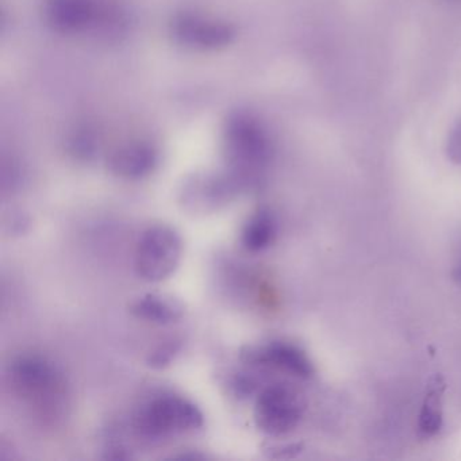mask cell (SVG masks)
I'll return each instance as SVG.
<instances>
[{
	"instance_id": "cell-1",
	"label": "cell",
	"mask_w": 461,
	"mask_h": 461,
	"mask_svg": "<svg viewBox=\"0 0 461 461\" xmlns=\"http://www.w3.org/2000/svg\"><path fill=\"white\" fill-rule=\"evenodd\" d=\"M9 382L40 420L55 422L66 415L68 383L53 361L40 355L20 356L10 366Z\"/></svg>"
},
{
	"instance_id": "cell-2",
	"label": "cell",
	"mask_w": 461,
	"mask_h": 461,
	"mask_svg": "<svg viewBox=\"0 0 461 461\" xmlns=\"http://www.w3.org/2000/svg\"><path fill=\"white\" fill-rule=\"evenodd\" d=\"M204 426L203 412L182 396H155L134 412L131 430L142 444L161 445L175 437L195 433Z\"/></svg>"
},
{
	"instance_id": "cell-3",
	"label": "cell",
	"mask_w": 461,
	"mask_h": 461,
	"mask_svg": "<svg viewBox=\"0 0 461 461\" xmlns=\"http://www.w3.org/2000/svg\"><path fill=\"white\" fill-rule=\"evenodd\" d=\"M229 176L241 191L255 188L271 160V144L266 131L250 118L239 115L230 120L225 133Z\"/></svg>"
},
{
	"instance_id": "cell-4",
	"label": "cell",
	"mask_w": 461,
	"mask_h": 461,
	"mask_svg": "<svg viewBox=\"0 0 461 461\" xmlns=\"http://www.w3.org/2000/svg\"><path fill=\"white\" fill-rule=\"evenodd\" d=\"M182 253V239L174 228L150 226L137 241L134 271L145 282H163L176 272Z\"/></svg>"
},
{
	"instance_id": "cell-5",
	"label": "cell",
	"mask_w": 461,
	"mask_h": 461,
	"mask_svg": "<svg viewBox=\"0 0 461 461\" xmlns=\"http://www.w3.org/2000/svg\"><path fill=\"white\" fill-rule=\"evenodd\" d=\"M303 409V401L290 385H268L256 401V426L268 436H283L298 426Z\"/></svg>"
},
{
	"instance_id": "cell-6",
	"label": "cell",
	"mask_w": 461,
	"mask_h": 461,
	"mask_svg": "<svg viewBox=\"0 0 461 461\" xmlns=\"http://www.w3.org/2000/svg\"><path fill=\"white\" fill-rule=\"evenodd\" d=\"M241 193L236 182L229 175L203 177L188 183L182 191V203L194 214H209L218 212Z\"/></svg>"
},
{
	"instance_id": "cell-7",
	"label": "cell",
	"mask_w": 461,
	"mask_h": 461,
	"mask_svg": "<svg viewBox=\"0 0 461 461\" xmlns=\"http://www.w3.org/2000/svg\"><path fill=\"white\" fill-rule=\"evenodd\" d=\"M172 33L182 44L201 50H217L230 44L234 31L230 25L201 15L180 14L172 23Z\"/></svg>"
},
{
	"instance_id": "cell-8",
	"label": "cell",
	"mask_w": 461,
	"mask_h": 461,
	"mask_svg": "<svg viewBox=\"0 0 461 461\" xmlns=\"http://www.w3.org/2000/svg\"><path fill=\"white\" fill-rule=\"evenodd\" d=\"M242 360L250 366H269L287 372L301 379H309L314 374L312 361L303 350L287 342H271L261 348H248Z\"/></svg>"
},
{
	"instance_id": "cell-9",
	"label": "cell",
	"mask_w": 461,
	"mask_h": 461,
	"mask_svg": "<svg viewBox=\"0 0 461 461\" xmlns=\"http://www.w3.org/2000/svg\"><path fill=\"white\" fill-rule=\"evenodd\" d=\"M158 164V153L150 145L133 142L113 153L109 169L122 179H141L148 176Z\"/></svg>"
},
{
	"instance_id": "cell-10",
	"label": "cell",
	"mask_w": 461,
	"mask_h": 461,
	"mask_svg": "<svg viewBox=\"0 0 461 461\" xmlns=\"http://www.w3.org/2000/svg\"><path fill=\"white\" fill-rule=\"evenodd\" d=\"M93 0H50L47 17L50 26L61 33H74L88 26L95 20Z\"/></svg>"
},
{
	"instance_id": "cell-11",
	"label": "cell",
	"mask_w": 461,
	"mask_h": 461,
	"mask_svg": "<svg viewBox=\"0 0 461 461\" xmlns=\"http://www.w3.org/2000/svg\"><path fill=\"white\" fill-rule=\"evenodd\" d=\"M129 310L133 317L161 326L179 322L185 312V304L179 299L155 293L144 294L134 299Z\"/></svg>"
},
{
	"instance_id": "cell-12",
	"label": "cell",
	"mask_w": 461,
	"mask_h": 461,
	"mask_svg": "<svg viewBox=\"0 0 461 461\" xmlns=\"http://www.w3.org/2000/svg\"><path fill=\"white\" fill-rule=\"evenodd\" d=\"M277 234V222L269 209H258L253 212L241 231V245L250 253L263 252L274 244Z\"/></svg>"
},
{
	"instance_id": "cell-13",
	"label": "cell",
	"mask_w": 461,
	"mask_h": 461,
	"mask_svg": "<svg viewBox=\"0 0 461 461\" xmlns=\"http://www.w3.org/2000/svg\"><path fill=\"white\" fill-rule=\"evenodd\" d=\"M442 391H444V384L439 377H436L429 385L422 410H420V431L423 436H434L441 430Z\"/></svg>"
},
{
	"instance_id": "cell-14",
	"label": "cell",
	"mask_w": 461,
	"mask_h": 461,
	"mask_svg": "<svg viewBox=\"0 0 461 461\" xmlns=\"http://www.w3.org/2000/svg\"><path fill=\"white\" fill-rule=\"evenodd\" d=\"M182 349V339L172 337V339H166V341L158 344L155 349L150 350L147 357V366H149V368L158 369V371L167 368V366L174 363L175 358L179 356Z\"/></svg>"
},
{
	"instance_id": "cell-15",
	"label": "cell",
	"mask_w": 461,
	"mask_h": 461,
	"mask_svg": "<svg viewBox=\"0 0 461 461\" xmlns=\"http://www.w3.org/2000/svg\"><path fill=\"white\" fill-rule=\"evenodd\" d=\"M230 387L237 398L247 399L258 391V382L250 374H237L231 379Z\"/></svg>"
},
{
	"instance_id": "cell-16",
	"label": "cell",
	"mask_w": 461,
	"mask_h": 461,
	"mask_svg": "<svg viewBox=\"0 0 461 461\" xmlns=\"http://www.w3.org/2000/svg\"><path fill=\"white\" fill-rule=\"evenodd\" d=\"M104 457L112 460H129L133 458L131 447H126L123 442H110L104 447Z\"/></svg>"
},
{
	"instance_id": "cell-17",
	"label": "cell",
	"mask_w": 461,
	"mask_h": 461,
	"mask_svg": "<svg viewBox=\"0 0 461 461\" xmlns=\"http://www.w3.org/2000/svg\"><path fill=\"white\" fill-rule=\"evenodd\" d=\"M28 228L29 220L23 214L15 215L12 220V223H10V231H12V233L23 234L28 230Z\"/></svg>"
}]
</instances>
